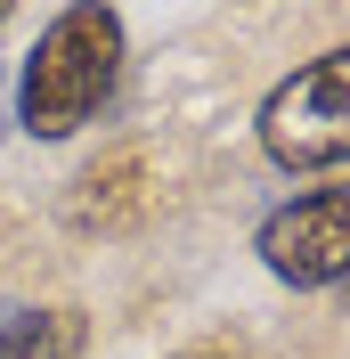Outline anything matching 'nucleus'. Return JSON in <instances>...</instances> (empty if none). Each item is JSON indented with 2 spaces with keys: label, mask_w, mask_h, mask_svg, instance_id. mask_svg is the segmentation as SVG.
<instances>
[{
  "label": "nucleus",
  "mask_w": 350,
  "mask_h": 359,
  "mask_svg": "<svg viewBox=\"0 0 350 359\" xmlns=\"http://www.w3.org/2000/svg\"><path fill=\"white\" fill-rule=\"evenodd\" d=\"M342 294H350V286H342Z\"/></svg>",
  "instance_id": "obj_9"
},
{
  "label": "nucleus",
  "mask_w": 350,
  "mask_h": 359,
  "mask_svg": "<svg viewBox=\"0 0 350 359\" xmlns=\"http://www.w3.org/2000/svg\"><path fill=\"white\" fill-rule=\"evenodd\" d=\"M8 123H17V98H8V82H0V139H8Z\"/></svg>",
  "instance_id": "obj_6"
},
{
  "label": "nucleus",
  "mask_w": 350,
  "mask_h": 359,
  "mask_svg": "<svg viewBox=\"0 0 350 359\" xmlns=\"http://www.w3.org/2000/svg\"><path fill=\"white\" fill-rule=\"evenodd\" d=\"M163 212V147L155 139H114L90 156L66 188V229L74 237H131Z\"/></svg>",
  "instance_id": "obj_4"
},
{
  "label": "nucleus",
  "mask_w": 350,
  "mask_h": 359,
  "mask_svg": "<svg viewBox=\"0 0 350 359\" xmlns=\"http://www.w3.org/2000/svg\"><path fill=\"white\" fill-rule=\"evenodd\" d=\"M90 311L82 302H17L0 311V359H82Z\"/></svg>",
  "instance_id": "obj_5"
},
{
  "label": "nucleus",
  "mask_w": 350,
  "mask_h": 359,
  "mask_svg": "<svg viewBox=\"0 0 350 359\" xmlns=\"http://www.w3.org/2000/svg\"><path fill=\"white\" fill-rule=\"evenodd\" d=\"M253 139L277 172H342L350 163V41L302 57L293 74H277L253 114Z\"/></svg>",
  "instance_id": "obj_2"
},
{
  "label": "nucleus",
  "mask_w": 350,
  "mask_h": 359,
  "mask_svg": "<svg viewBox=\"0 0 350 359\" xmlns=\"http://www.w3.org/2000/svg\"><path fill=\"white\" fill-rule=\"evenodd\" d=\"M8 33H17V8H8V0H0V41H8Z\"/></svg>",
  "instance_id": "obj_7"
},
{
  "label": "nucleus",
  "mask_w": 350,
  "mask_h": 359,
  "mask_svg": "<svg viewBox=\"0 0 350 359\" xmlns=\"http://www.w3.org/2000/svg\"><path fill=\"white\" fill-rule=\"evenodd\" d=\"M122 17L98 0H74L33 33V57L17 66V131L33 139H74L106 114L114 82H122Z\"/></svg>",
  "instance_id": "obj_1"
},
{
  "label": "nucleus",
  "mask_w": 350,
  "mask_h": 359,
  "mask_svg": "<svg viewBox=\"0 0 350 359\" xmlns=\"http://www.w3.org/2000/svg\"><path fill=\"white\" fill-rule=\"evenodd\" d=\"M179 359H228V351H179Z\"/></svg>",
  "instance_id": "obj_8"
},
{
  "label": "nucleus",
  "mask_w": 350,
  "mask_h": 359,
  "mask_svg": "<svg viewBox=\"0 0 350 359\" xmlns=\"http://www.w3.org/2000/svg\"><path fill=\"white\" fill-rule=\"evenodd\" d=\"M253 253L293 294L350 286V180H318V188H293L285 204H269L253 229Z\"/></svg>",
  "instance_id": "obj_3"
}]
</instances>
